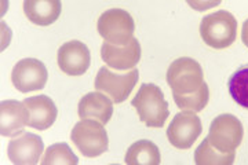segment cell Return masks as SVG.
<instances>
[{
  "label": "cell",
  "mask_w": 248,
  "mask_h": 165,
  "mask_svg": "<svg viewBox=\"0 0 248 165\" xmlns=\"http://www.w3.org/2000/svg\"><path fill=\"white\" fill-rule=\"evenodd\" d=\"M48 73L45 63L36 58H25L17 62L11 72V81L21 92H31L45 88Z\"/></svg>",
  "instance_id": "cell-9"
},
{
  "label": "cell",
  "mask_w": 248,
  "mask_h": 165,
  "mask_svg": "<svg viewBox=\"0 0 248 165\" xmlns=\"http://www.w3.org/2000/svg\"><path fill=\"white\" fill-rule=\"evenodd\" d=\"M236 153H222L214 148L205 139L199 145L195 151V163L197 165H232L234 161Z\"/></svg>",
  "instance_id": "cell-18"
},
{
  "label": "cell",
  "mask_w": 248,
  "mask_h": 165,
  "mask_svg": "<svg viewBox=\"0 0 248 165\" xmlns=\"http://www.w3.org/2000/svg\"><path fill=\"white\" fill-rule=\"evenodd\" d=\"M128 165H157L161 161L159 148L151 140H138L133 143L125 153Z\"/></svg>",
  "instance_id": "cell-17"
},
{
  "label": "cell",
  "mask_w": 248,
  "mask_h": 165,
  "mask_svg": "<svg viewBox=\"0 0 248 165\" xmlns=\"http://www.w3.org/2000/svg\"><path fill=\"white\" fill-rule=\"evenodd\" d=\"M195 11H207L221 4L222 0H186Z\"/></svg>",
  "instance_id": "cell-22"
},
{
  "label": "cell",
  "mask_w": 248,
  "mask_h": 165,
  "mask_svg": "<svg viewBox=\"0 0 248 165\" xmlns=\"http://www.w3.org/2000/svg\"><path fill=\"white\" fill-rule=\"evenodd\" d=\"M200 36L211 48L223 50L234 43L237 36V21L226 10L215 11L202 19Z\"/></svg>",
  "instance_id": "cell-2"
},
{
  "label": "cell",
  "mask_w": 248,
  "mask_h": 165,
  "mask_svg": "<svg viewBox=\"0 0 248 165\" xmlns=\"http://www.w3.org/2000/svg\"><path fill=\"white\" fill-rule=\"evenodd\" d=\"M202 132L203 125L196 112L185 110L172 119L167 130V138L174 148L186 150L193 146Z\"/></svg>",
  "instance_id": "cell-8"
},
{
  "label": "cell",
  "mask_w": 248,
  "mask_h": 165,
  "mask_svg": "<svg viewBox=\"0 0 248 165\" xmlns=\"http://www.w3.org/2000/svg\"><path fill=\"white\" fill-rule=\"evenodd\" d=\"M43 165L61 164L75 165L79 163L78 157L72 151V149L66 143H55L46 150L45 157L40 161Z\"/></svg>",
  "instance_id": "cell-21"
},
{
  "label": "cell",
  "mask_w": 248,
  "mask_h": 165,
  "mask_svg": "<svg viewBox=\"0 0 248 165\" xmlns=\"http://www.w3.org/2000/svg\"><path fill=\"white\" fill-rule=\"evenodd\" d=\"M29 110L24 102L3 101L0 104V134L1 136H17L29 122Z\"/></svg>",
  "instance_id": "cell-13"
},
{
  "label": "cell",
  "mask_w": 248,
  "mask_h": 165,
  "mask_svg": "<svg viewBox=\"0 0 248 165\" xmlns=\"http://www.w3.org/2000/svg\"><path fill=\"white\" fill-rule=\"evenodd\" d=\"M45 143L36 134L21 132L10 140L7 154L10 161L16 165H35L43 154Z\"/></svg>",
  "instance_id": "cell-10"
},
{
  "label": "cell",
  "mask_w": 248,
  "mask_h": 165,
  "mask_svg": "<svg viewBox=\"0 0 248 165\" xmlns=\"http://www.w3.org/2000/svg\"><path fill=\"white\" fill-rule=\"evenodd\" d=\"M228 87L233 101L248 109V65L241 66L232 75Z\"/></svg>",
  "instance_id": "cell-19"
},
{
  "label": "cell",
  "mask_w": 248,
  "mask_h": 165,
  "mask_svg": "<svg viewBox=\"0 0 248 165\" xmlns=\"http://www.w3.org/2000/svg\"><path fill=\"white\" fill-rule=\"evenodd\" d=\"M174 101L179 109L182 110H190V112H202L204 107L208 105L210 99V90L207 83H204L199 91H196L192 95H172Z\"/></svg>",
  "instance_id": "cell-20"
},
{
  "label": "cell",
  "mask_w": 248,
  "mask_h": 165,
  "mask_svg": "<svg viewBox=\"0 0 248 165\" xmlns=\"http://www.w3.org/2000/svg\"><path fill=\"white\" fill-rule=\"evenodd\" d=\"M138 78L140 72L135 68L130 69V72L125 70V73H115L104 66L98 70L95 90L107 94L115 104H122L133 92Z\"/></svg>",
  "instance_id": "cell-7"
},
{
  "label": "cell",
  "mask_w": 248,
  "mask_h": 165,
  "mask_svg": "<svg viewBox=\"0 0 248 165\" xmlns=\"http://www.w3.org/2000/svg\"><path fill=\"white\" fill-rule=\"evenodd\" d=\"M24 104L27 106L29 116H31L28 127H32L39 131H46L57 120V114H58L57 106L54 105L53 99H50L48 96H32V98L25 99Z\"/></svg>",
  "instance_id": "cell-14"
},
{
  "label": "cell",
  "mask_w": 248,
  "mask_h": 165,
  "mask_svg": "<svg viewBox=\"0 0 248 165\" xmlns=\"http://www.w3.org/2000/svg\"><path fill=\"white\" fill-rule=\"evenodd\" d=\"M91 63L90 50L79 40L62 44L58 50V66L68 76L84 75Z\"/></svg>",
  "instance_id": "cell-11"
},
{
  "label": "cell",
  "mask_w": 248,
  "mask_h": 165,
  "mask_svg": "<svg viewBox=\"0 0 248 165\" xmlns=\"http://www.w3.org/2000/svg\"><path fill=\"white\" fill-rule=\"evenodd\" d=\"M72 142L84 157H98L108 150V134L104 124L93 119H81L72 130Z\"/></svg>",
  "instance_id": "cell-4"
},
{
  "label": "cell",
  "mask_w": 248,
  "mask_h": 165,
  "mask_svg": "<svg viewBox=\"0 0 248 165\" xmlns=\"http://www.w3.org/2000/svg\"><path fill=\"white\" fill-rule=\"evenodd\" d=\"M80 119H93L107 124L113 114V101L104 92H89L80 99L78 106Z\"/></svg>",
  "instance_id": "cell-15"
},
{
  "label": "cell",
  "mask_w": 248,
  "mask_h": 165,
  "mask_svg": "<svg viewBox=\"0 0 248 165\" xmlns=\"http://www.w3.org/2000/svg\"><path fill=\"white\" fill-rule=\"evenodd\" d=\"M131 105L146 127L161 128L169 119V104L164 99L163 91L156 84H142Z\"/></svg>",
  "instance_id": "cell-1"
},
{
  "label": "cell",
  "mask_w": 248,
  "mask_h": 165,
  "mask_svg": "<svg viewBox=\"0 0 248 165\" xmlns=\"http://www.w3.org/2000/svg\"><path fill=\"white\" fill-rule=\"evenodd\" d=\"M167 83L172 90V95H192L205 83L203 69L192 58H178L167 70Z\"/></svg>",
  "instance_id": "cell-3"
},
{
  "label": "cell",
  "mask_w": 248,
  "mask_h": 165,
  "mask_svg": "<svg viewBox=\"0 0 248 165\" xmlns=\"http://www.w3.org/2000/svg\"><path fill=\"white\" fill-rule=\"evenodd\" d=\"M97 29L107 43L124 45L134 39L135 22L125 10L110 9L98 18Z\"/></svg>",
  "instance_id": "cell-5"
},
{
  "label": "cell",
  "mask_w": 248,
  "mask_h": 165,
  "mask_svg": "<svg viewBox=\"0 0 248 165\" xmlns=\"http://www.w3.org/2000/svg\"><path fill=\"white\" fill-rule=\"evenodd\" d=\"M244 136V128L239 119L233 114H221L210 125L207 139L222 153H233L239 148Z\"/></svg>",
  "instance_id": "cell-6"
},
{
  "label": "cell",
  "mask_w": 248,
  "mask_h": 165,
  "mask_svg": "<svg viewBox=\"0 0 248 165\" xmlns=\"http://www.w3.org/2000/svg\"><path fill=\"white\" fill-rule=\"evenodd\" d=\"M101 57L109 68L116 70L134 69L141 60V45L135 37L124 45L105 42L101 47Z\"/></svg>",
  "instance_id": "cell-12"
},
{
  "label": "cell",
  "mask_w": 248,
  "mask_h": 165,
  "mask_svg": "<svg viewBox=\"0 0 248 165\" xmlns=\"http://www.w3.org/2000/svg\"><path fill=\"white\" fill-rule=\"evenodd\" d=\"M61 11V0H24V13L35 25H51L60 18Z\"/></svg>",
  "instance_id": "cell-16"
},
{
  "label": "cell",
  "mask_w": 248,
  "mask_h": 165,
  "mask_svg": "<svg viewBox=\"0 0 248 165\" xmlns=\"http://www.w3.org/2000/svg\"><path fill=\"white\" fill-rule=\"evenodd\" d=\"M241 40H243V43L248 47V19L243 24V29H241Z\"/></svg>",
  "instance_id": "cell-23"
}]
</instances>
